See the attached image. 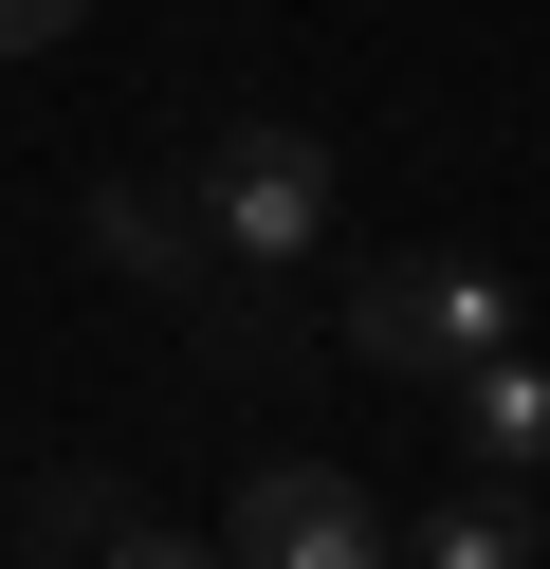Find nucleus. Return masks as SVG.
<instances>
[{"label":"nucleus","instance_id":"f257e3e1","mask_svg":"<svg viewBox=\"0 0 550 569\" xmlns=\"http://www.w3.org/2000/svg\"><path fill=\"white\" fill-rule=\"evenodd\" d=\"M202 258L220 276H312L330 258V148H312V129L257 111V129L202 148Z\"/></svg>","mask_w":550,"mask_h":569},{"label":"nucleus","instance_id":"f03ea898","mask_svg":"<svg viewBox=\"0 0 550 569\" xmlns=\"http://www.w3.org/2000/svg\"><path fill=\"white\" fill-rule=\"evenodd\" d=\"M349 349L403 368V386H459V368L513 349V276L496 258H367L349 276Z\"/></svg>","mask_w":550,"mask_h":569},{"label":"nucleus","instance_id":"7ed1b4c3","mask_svg":"<svg viewBox=\"0 0 550 569\" xmlns=\"http://www.w3.org/2000/svg\"><path fill=\"white\" fill-rule=\"evenodd\" d=\"M220 551L239 569H386L403 532H386V496H367L349 459H257L239 515H220Z\"/></svg>","mask_w":550,"mask_h":569},{"label":"nucleus","instance_id":"20e7f679","mask_svg":"<svg viewBox=\"0 0 550 569\" xmlns=\"http://www.w3.org/2000/svg\"><path fill=\"white\" fill-rule=\"evenodd\" d=\"M92 258H110V276H147V295H183L202 202H166V184H92Z\"/></svg>","mask_w":550,"mask_h":569},{"label":"nucleus","instance_id":"39448f33","mask_svg":"<svg viewBox=\"0 0 550 569\" xmlns=\"http://www.w3.org/2000/svg\"><path fill=\"white\" fill-rule=\"evenodd\" d=\"M459 441L496 459V478H513V459H550V368H532V349H496V368H459Z\"/></svg>","mask_w":550,"mask_h":569},{"label":"nucleus","instance_id":"423d86ee","mask_svg":"<svg viewBox=\"0 0 550 569\" xmlns=\"http://www.w3.org/2000/svg\"><path fill=\"white\" fill-rule=\"evenodd\" d=\"M403 551H422V569H532V515H513L496 478H459V496H440L422 532H403Z\"/></svg>","mask_w":550,"mask_h":569},{"label":"nucleus","instance_id":"0eeeda50","mask_svg":"<svg viewBox=\"0 0 550 569\" xmlns=\"http://www.w3.org/2000/svg\"><path fill=\"white\" fill-rule=\"evenodd\" d=\"M129 496H110V478H56V496H37V569H110V551H129Z\"/></svg>","mask_w":550,"mask_h":569},{"label":"nucleus","instance_id":"6e6552de","mask_svg":"<svg viewBox=\"0 0 550 569\" xmlns=\"http://www.w3.org/2000/svg\"><path fill=\"white\" fill-rule=\"evenodd\" d=\"M73 19H92V0H0V56H56Z\"/></svg>","mask_w":550,"mask_h":569},{"label":"nucleus","instance_id":"1a4fd4ad","mask_svg":"<svg viewBox=\"0 0 550 569\" xmlns=\"http://www.w3.org/2000/svg\"><path fill=\"white\" fill-rule=\"evenodd\" d=\"M110 569H239V551H183V532H129Z\"/></svg>","mask_w":550,"mask_h":569}]
</instances>
